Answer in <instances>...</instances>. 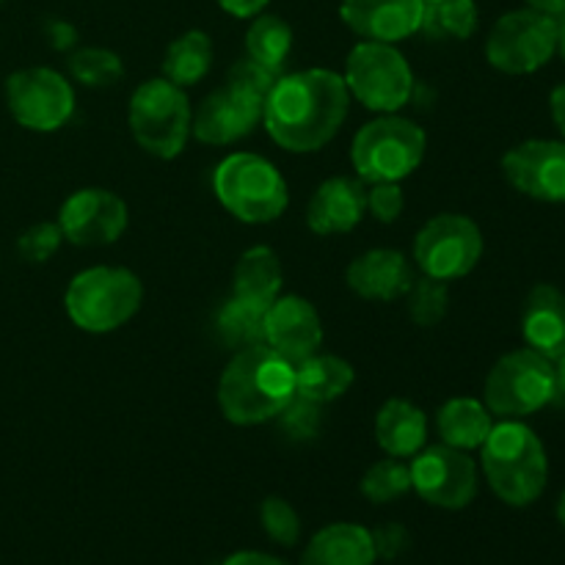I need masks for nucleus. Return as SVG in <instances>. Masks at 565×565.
Masks as SVG:
<instances>
[{
  "mask_svg": "<svg viewBox=\"0 0 565 565\" xmlns=\"http://www.w3.org/2000/svg\"><path fill=\"white\" fill-rule=\"evenodd\" d=\"M296 397V364L270 345L241 348L218 379L221 414L232 425L252 428L270 423Z\"/></svg>",
  "mask_w": 565,
  "mask_h": 565,
  "instance_id": "f03ea898",
  "label": "nucleus"
},
{
  "mask_svg": "<svg viewBox=\"0 0 565 565\" xmlns=\"http://www.w3.org/2000/svg\"><path fill=\"white\" fill-rule=\"evenodd\" d=\"M480 11L475 0H434L425 3L419 33L428 39H469L478 31Z\"/></svg>",
  "mask_w": 565,
  "mask_h": 565,
  "instance_id": "c756f323",
  "label": "nucleus"
},
{
  "mask_svg": "<svg viewBox=\"0 0 565 565\" xmlns=\"http://www.w3.org/2000/svg\"><path fill=\"white\" fill-rule=\"evenodd\" d=\"M292 50V28L276 14L252 17V25L246 33V53L257 64L279 72L285 70Z\"/></svg>",
  "mask_w": 565,
  "mask_h": 565,
  "instance_id": "cd10ccee",
  "label": "nucleus"
},
{
  "mask_svg": "<svg viewBox=\"0 0 565 565\" xmlns=\"http://www.w3.org/2000/svg\"><path fill=\"white\" fill-rule=\"evenodd\" d=\"M281 281H285V274H281V263L274 248L252 246L237 259L235 274H232V296L268 309L279 298Z\"/></svg>",
  "mask_w": 565,
  "mask_h": 565,
  "instance_id": "393cba45",
  "label": "nucleus"
},
{
  "mask_svg": "<svg viewBox=\"0 0 565 565\" xmlns=\"http://www.w3.org/2000/svg\"><path fill=\"white\" fill-rule=\"evenodd\" d=\"M265 345L290 364L303 362L323 345V323L307 298L279 296L265 312Z\"/></svg>",
  "mask_w": 565,
  "mask_h": 565,
  "instance_id": "f3484780",
  "label": "nucleus"
},
{
  "mask_svg": "<svg viewBox=\"0 0 565 565\" xmlns=\"http://www.w3.org/2000/svg\"><path fill=\"white\" fill-rule=\"evenodd\" d=\"M268 3L270 0H218L221 9H224L226 14L237 17V20H252V17L263 14Z\"/></svg>",
  "mask_w": 565,
  "mask_h": 565,
  "instance_id": "ea45409f",
  "label": "nucleus"
},
{
  "mask_svg": "<svg viewBox=\"0 0 565 565\" xmlns=\"http://www.w3.org/2000/svg\"><path fill=\"white\" fill-rule=\"evenodd\" d=\"M557 53V20L535 9L502 14L486 39V58L505 75H533Z\"/></svg>",
  "mask_w": 565,
  "mask_h": 565,
  "instance_id": "9d476101",
  "label": "nucleus"
},
{
  "mask_svg": "<svg viewBox=\"0 0 565 565\" xmlns=\"http://www.w3.org/2000/svg\"><path fill=\"white\" fill-rule=\"evenodd\" d=\"M502 174L535 202L565 204V141L530 138L516 143L502 158Z\"/></svg>",
  "mask_w": 565,
  "mask_h": 565,
  "instance_id": "2eb2a0df",
  "label": "nucleus"
},
{
  "mask_svg": "<svg viewBox=\"0 0 565 565\" xmlns=\"http://www.w3.org/2000/svg\"><path fill=\"white\" fill-rule=\"evenodd\" d=\"M425 0H342L340 17L364 42L397 44L419 33Z\"/></svg>",
  "mask_w": 565,
  "mask_h": 565,
  "instance_id": "a211bd4d",
  "label": "nucleus"
},
{
  "mask_svg": "<svg viewBox=\"0 0 565 565\" xmlns=\"http://www.w3.org/2000/svg\"><path fill=\"white\" fill-rule=\"evenodd\" d=\"M367 213V188L362 180L331 177L320 182L307 204V224L315 235H345Z\"/></svg>",
  "mask_w": 565,
  "mask_h": 565,
  "instance_id": "6ab92c4d",
  "label": "nucleus"
},
{
  "mask_svg": "<svg viewBox=\"0 0 565 565\" xmlns=\"http://www.w3.org/2000/svg\"><path fill=\"white\" fill-rule=\"evenodd\" d=\"M425 3H434V0H425Z\"/></svg>",
  "mask_w": 565,
  "mask_h": 565,
  "instance_id": "09e8293b",
  "label": "nucleus"
},
{
  "mask_svg": "<svg viewBox=\"0 0 565 565\" xmlns=\"http://www.w3.org/2000/svg\"><path fill=\"white\" fill-rule=\"evenodd\" d=\"M550 110H552V119H555L557 130H561V136L565 141V83H561V86L550 94Z\"/></svg>",
  "mask_w": 565,
  "mask_h": 565,
  "instance_id": "37998d69",
  "label": "nucleus"
},
{
  "mask_svg": "<svg viewBox=\"0 0 565 565\" xmlns=\"http://www.w3.org/2000/svg\"><path fill=\"white\" fill-rule=\"evenodd\" d=\"M522 334L527 348L550 362L565 353V292L555 285H535L524 298Z\"/></svg>",
  "mask_w": 565,
  "mask_h": 565,
  "instance_id": "412c9836",
  "label": "nucleus"
},
{
  "mask_svg": "<svg viewBox=\"0 0 565 565\" xmlns=\"http://www.w3.org/2000/svg\"><path fill=\"white\" fill-rule=\"evenodd\" d=\"M406 309L408 318L414 320L423 329L430 326H439L445 320L447 307H450V290H447V281L434 279V276H419L412 281L406 296Z\"/></svg>",
  "mask_w": 565,
  "mask_h": 565,
  "instance_id": "473e14b6",
  "label": "nucleus"
},
{
  "mask_svg": "<svg viewBox=\"0 0 565 565\" xmlns=\"http://www.w3.org/2000/svg\"><path fill=\"white\" fill-rule=\"evenodd\" d=\"M524 3H527L530 9L544 11V14H552V17L563 14L565 11V0H524Z\"/></svg>",
  "mask_w": 565,
  "mask_h": 565,
  "instance_id": "c03bdc74",
  "label": "nucleus"
},
{
  "mask_svg": "<svg viewBox=\"0 0 565 565\" xmlns=\"http://www.w3.org/2000/svg\"><path fill=\"white\" fill-rule=\"evenodd\" d=\"M494 428L491 412L486 403L475 397H452L436 414V430L441 436V445L456 447V450H480L486 436Z\"/></svg>",
  "mask_w": 565,
  "mask_h": 565,
  "instance_id": "b1692460",
  "label": "nucleus"
},
{
  "mask_svg": "<svg viewBox=\"0 0 565 565\" xmlns=\"http://www.w3.org/2000/svg\"><path fill=\"white\" fill-rule=\"evenodd\" d=\"M555 379H557V395L565 397V353L555 362Z\"/></svg>",
  "mask_w": 565,
  "mask_h": 565,
  "instance_id": "49530a36",
  "label": "nucleus"
},
{
  "mask_svg": "<svg viewBox=\"0 0 565 565\" xmlns=\"http://www.w3.org/2000/svg\"><path fill=\"white\" fill-rule=\"evenodd\" d=\"M373 544L375 555L381 561H395V557H401L408 550V530L397 522L384 524V527H379L373 533Z\"/></svg>",
  "mask_w": 565,
  "mask_h": 565,
  "instance_id": "58836bf2",
  "label": "nucleus"
},
{
  "mask_svg": "<svg viewBox=\"0 0 565 565\" xmlns=\"http://www.w3.org/2000/svg\"><path fill=\"white\" fill-rule=\"evenodd\" d=\"M353 379L356 373H353L351 362L334 356V353L318 351L296 364V395L326 406L345 395L353 386Z\"/></svg>",
  "mask_w": 565,
  "mask_h": 565,
  "instance_id": "a878e982",
  "label": "nucleus"
},
{
  "mask_svg": "<svg viewBox=\"0 0 565 565\" xmlns=\"http://www.w3.org/2000/svg\"><path fill=\"white\" fill-rule=\"evenodd\" d=\"M70 72L81 86L108 88L121 81L125 64L114 50L105 47H81L70 55Z\"/></svg>",
  "mask_w": 565,
  "mask_h": 565,
  "instance_id": "2f4dec72",
  "label": "nucleus"
},
{
  "mask_svg": "<svg viewBox=\"0 0 565 565\" xmlns=\"http://www.w3.org/2000/svg\"><path fill=\"white\" fill-rule=\"evenodd\" d=\"M480 467L491 491L511 508H527L544 494L550 458L541 436L522 419H502L480 447Z\"/></svg>",
  "mask_w": 565,
  "mask_h": 565,
  "instance_id": "7ed1b4c3",
  "label": "nucleus"
},
{
  "mask_svg": "<svg viewBox=\"0 0 565 565\" xmlns=\"http://www.w3.org/2000/svg\"><path fill=\"white\" fill-rule=\"evenodd\" d=\"M555 20H557V53H561V58L565 61V11L563 14H557Z\"/></svg>",
  "mask_w": 565,
  "mask_h": 565,
  "instance_id": "a18cd8bd",
  "label": "nucleus"
},
{
  "mask_svg": "<svg viewBox=\"0 0 565 565\" xmlns=\"http://www.w3.org/2000/svg\"><path fill=\"white\" fill-rule=\"evenodd\" d=\"M265 99L235 83H224L202 99L191 121V136L210 147H226L252 136L263 121Z\"/></svg>",
  "mask_w": 565,
  "mask_h": 565,
  "instance_id": "dca6fc26",
  "label": "nucleus"
},
{
  "mask_svg": "<svg viewBox=\"0 0 565 565\" xmlns=\"http://www.w3.org/2000/svg\"><path fill=\"white\" fill-rule=\"evenodd\" d=\"M428 138L419 125L384 114L353 136L351 163L362 182H401L419 169Z\"/></svg>",
  "mask_w": 565,
  "mask_h": 565,
  "instance_id": "423d86ee",
  "label": "nucleus"
},
{
  "mask_svg": "<svg viewBox=\"0 0 565 565\" xmlns=\"http://www.w3.org/2000/svg\"><path fill=\"white\" fill-rule=\"evenodd\" d=\"M143 301V285L132 270L97 265L70 281L64 296L72 323L88 334H110L136 318Z\"/></svg>",
  "mask_w": 565,
  "mask_h": 565,
  "instance_id": "20e7f679",
  "label": "nucleus"
},
{
  "mask_svg": "<svg viewBox=\"0 0 565 565\" xmlns=\"http://www.w3.org/2000/svg\"><path fill=\"white\" fill-rule=\"evenodd\" d=\"M375 439L392 458H414L428 441V417L419 406L403 397H392L379 408Z\"/></svg>",
  "mask_w": 565,
  "mask_h": 565,
  "instance_id": "5701e85b",
  "label": "nucleus"
},
{
  "mask_svg": "<svg viewBox=\"0 0 565 565\" xmlns=\"http://www.w3.org/2000/svg\"><path fill=\"white\" fill-rule=\"evenodd\" d=\"M345 281L359 298L386 303L406 296L414 281V268L406 254L395 248H370L348 265Z\"/></svg>",
  "mask_w": 565,
  "mask_h": 565,
  "instance_id": "aec40b11",
  "label": "nucleus"
},
{
  "mask_svg": "<svg viewBox=\"0 0 565 565\" xmlns=\"http://www.w3.org/2000/svg\"><path fill=\"white\" fill-rule=\"evenodd\" d=\"M130 221L125 199L105 188H81L58 210L64 241L81 248L110 246L119 241Z\"/></svg>",
  "mask_w": 565,
  "mask_h": 565,
  "instance_id": "4468645a",
  "label": "nucleus"
},
{
  "mask_svg": "<svg viewBox=\"0 0 565 565\" xmlns=\"http://www.w3.org/2000/svg\"><path fill=\"white\" fill-rule=\"evenodd\" d=\"M557 519H561V524L565 530V491L561 494V502H557Z\"/></svg>",
  "mask_w": 565,
  "mask_h": 565,
  "instance_id": "de8ad7c7",
  "label": "nucleus"
},
{
  "mask_svg": "<svg viewBox=\"0 0 565 565\" xmlns=\"http://www.w3.org/2000/svg\"><path fill=\"white\" fill-rule=\"evenodd\" d=\"M555 397V362L535 353L533 348H519L497 359L483 386L486 408L502 419L530 417L550 406Z\"/></svg>",
  "mask_w": 565,
  "mask_h": 565,
  "instance_id": "0eeeda50",
  "label": "nucleus"
},
{
  "mask_svg": "<svg viewBox=\"0 0 565 565\" xmlns=\"http://www.w3.org/2000/svg\"><path fill=\"white\" fill-rule=\"evenodd\" d=\"M359 491L373 505H386V502L401 500V497H406L412 491V469L401 458H381V461H375L364 472Z\"/></svg>",
  "mask_w": 565,
  "mask_h": 565,
  "instance_id": "7c9ffc66",
  "label": "nucleus"
},
{
  "mask_svg": "<svg viewBox=\"0 0 565 565\" xmlns=\"http://www.w3.org/2000/svg\"><path fill=\"white\" fill-rule=\"evenodd\" d=\"M348 94L375 114H397L414 94V72L395 44L359 42L345 58Z\"/></svg>",
  "mask_w": 565,
  "mask_h": 565,
  "instance_id": "1a4fd4ad",
  "label": "nucleus"
},
{
  "mask_svg": "<svg viewBox=\"0 0 565 565\" xmlns=\"http://www.w3.org/2000/svg\"><path fill=\"white\" fill-rule=\"evenodd\" d=\"M373 533L362 524L337 522L318 530L303 546L301 565H375Z\"/></svg>",
  "mask_w": 565,
  "mask_h": 565,
  "instance_id": "4be33fe9",
  "label": "nucleus"
},
{
  "mask_svg": "<svg viewBox=\"0 0 565 565\" xmlns=\"http://www.w3.org/2000/svg\"><path fill=\"white\" fill-rule=\"evenodd\" d=\"M412 489L428 505L441 511H463L478 497V463L469 452L436 445L419 450L412 461Z\"/></svg>",
  "mask_w": 565,
  "mask_h": 565,
  "instance_id": "ddd939ff",
  "label": "nucleus"
},
{
  "mask_svg": "<svg viewBox=\"0 0 565 565\" xmlns=\"http://www.w3.org/2000/svg\"><path fill=\"white\" fill-rule=\"evenodd\" d=\"M351 94L342 75L303 70L281 75L263 108V125L287 152L309 154L323 149L345 125Z\"/></svg>",
  "mask_w": 565,
  "mask_h": 565,
  "instance_id": "f257e3e1",
  "label": "nucleus"
},
{
  "mask_svg": "<svg viewBox=\"0 0 565 565\" xmlns=\"http://www.w3.org/2000/svg\"><path fill=\"white\" fill-rule=\"evenodd\" d=\"M9 110L25 130L53 132L75 114V88L47 66H28L6 81Z\"/></svg>",
  "mask_w": 565,
  "mask_h": 565,
  "instance_id": "f8f14e48",
  "label": "nucleus"
},
{
  "mask_svg": "<svg viewBox=\"0 0 565 565\" xmlns=\"http://www.w3.org/2000/svg\"><path fill=\"white\" fill-rule=\"evenodd\" d=\"M259 522H263L265 535L279 546H296L301 539V519L296 508L281 497H265L259 505Z\"/></svg>",
  "mask_w": 565,
  "mask_h": 565,
  "instance_id": "72a5a7b5",
  "label": "nucleus"
},
{
  "mask_svg": "<svg viewBox=\"0 0 565 565\" xmlns=\"http://www.w3.org/2000/svg\"><path fill=\"white\" fill-rule=\"evenodd\" d=\"M191 99L185 88L166 77L143 81L130 99V130L143 152L171 160L185 149L191 138Z\"/></svg>",
  "mask_w": 565,
  "mask_h": 565,
  "instance_id": "6e6552de",
  "label": "nucleus"
},
{
  "mask_svg": "<svg viewBox=\"0 0 565 565\" xmlns=\"http://www.w3.org/2000/svg\"><path fill=\"white\" fill-rule=\"evenodd\" d=\"M480 257H483V232L469 215H434L414 237V263L434 279H463L478 268Z\"/></svg>",
  "mask_w": 565,
  "mask_h": 565,
  "instance_id": "9b49d317",
  "label": "nucleus"
},
{
  "mask_svg": "<svg viewBox=\"0 0 565 565\" xmlns=\"http://www.w3.org/2000/svg\"><path fill=\"white\" fill-rule=\"evenodd\" d=\"M221 565H290V563L279 561V557L268 555V552L246 550V552H235V555H230Z\"/></svg>",
  "mask_w": 565,
  "mask_h": 565,
  "instance_id": "a19ab883",
  "label": "nucleus"
},
{
  "mask_svg": "<svg viewBox=\"0 0 565 565\" xmlns=\"http://www.w3.org/2000/svg\"><path fill=\"white\" fill-rule=\"evenodd\" d=\"M265 312L268 309L259 307V303L232 296L215 315V329H218L221 340L237 351L259 345V342H265Z\"/></svg>",
  "mask_w": 565,
  "mask_h": 565,
  "instance_id": "c85d7f7f",
  "label": "nucleus"
},
{
  "mask_svg": "<svg viewBox=\"0 0 565 565\" xmlns=\"http://www.w3.org/2000/svg\"><path fill=\"white\" fill-rule=\"evenodd\" d=\"M213 66V39L204 31H185L166 47L163 77L174 86L188 88L204 81Z\"/></svg>",
  "mask_w": 565,
  "mask_h": 565,
  "instance_id": "bb28decb",
  "label": "nucleus"
},
{
  "mask_svg": "<svg viewBox=\"0 0 565 565\" xmlns=\"http://www.w3.org/2000/svg\"><path fill=\"white\" fill-rule=\"evenodd\" d=\"M279 72L268 70V66L257 64V61H252L246 55L243 61H237V64L230 66V72H226V83H235V86L246 88V92L257 94V97L268 99L270 88L276 86V81H279Z\"/></svg>",
  "mask_w": 565,
  "mask_h": 565,
  "instance_id": "e433bc0d",
  "label": "nucleus"
},
{
  "mask_svg": "<svg viewBox=\"0 0 565 565\" xmlns=\"http://www.w3.org/2000/svg\"><path fill=\"white\" fill-rule=\"evenodd\" d=\"M218 202L243 224H270L290 204L285 177L270 160L252 152H235L218 163L213 174Z\"/></svg>",
  "mask_w": 565,
  "mask_h": 565,
  "instance_id": "39448f33",
  "label": "nucleus"
},
{
  "mask_svg": "<svg viewBox=\"0 0 565 565\" xmlns=\"http://www.w3.org/2000/svg\"><path fill=\"white\" fill-rule=\"evenodd\" d=\"M47 33H50V44H53L55 50H70L72 44L77 42V33H75V28L70 25V22L53 20V22H50Z\"/></svg>",
  "mask_w": 565,
  "mask_h": 565,
  "instance_id": "79ce46f5",
  "label": "nucleus"
},
{
  "mask_svg": "<svg viewBox=\"0 0 565 565\" xmlns=\"http://www.w3.org/2000/svg\"><path fill=\"white\" fill-rule=\"evenodd\" d=\"M403 204H406V199H403L401 182H375L367 191V210L381 224H392V221L401 218Z\"/></svg>",
  "mask_w": 565,
  "mask_h": 565,
  "instance_id": "4c0bfd02",
  "label": "nucleus"
},
{
  "mask_svg": "<svg viewBox=\"0 0 565 565\" xmlns=\"http://www.w3.org/2000/svg\"><path fill=\"white\" fill-rule=\"evenodd\" d=\"M276 419H279L281 434L292 441H312L320 434V425H323V414H320L318 403L298 395L287 403L285 412Z\"/></svg>",
  "mask_w": 565,
  "mask_h": 565,
  "instance_id": "f704fd0d",
  "label": "nucleus"
},
{
  "mask_svg": "<svg viewBox=\"0 0 565 565\" xmlns=\"http://www.w3.org/2000/svg\"><path fill=\"white\" fill-rule=\"evenodd\" d=\"M61 243H64V232H61L58 221L55 224L42 221V224H33L22 232L20 241H17V252L28 263H47L58 252Z\"/></svg>",
  "mask_w": 565,
  "mask_h": 565,
  "instance_id": "c9c22d12",
  "label": "nucleus"
}]
</instances>
